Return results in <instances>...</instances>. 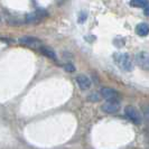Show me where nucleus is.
<instances>
[{
	"instance_id": "12",
	"label": "nucleus",
	"mask_w": 149,
	"mask_h": 149,
	"mask_svg": "<svg viewBox=\"0 0 149 149\" xmlns=\"http://www.w3.org/2000/svg\"><path fill=\"white\" fill-rule=\"evenodd\" d=\"M64 70L66 71V72H70V73H72V72H74L75 71V67L73 64H71V63H67L64 65Z\"/></svg>"
},
{
	"instance_id": "1",
	"label": "nucleus",
	"mask_w": 149,
	"mask_h": 149,
	"mask_svg": "<svg viewBox=\"0 0 149 149\" xmlns=\"http://www.w3.org/2000/svg\"><path fill=\"white\" fill-rule=\"evenodd\" d=\"M113 60L116 62L117 66L121 68L122 71L129 72L132 68V62H131V57L128 53H116L113 56Z\"/></svg>"
},
{
	"instance_id": "13",
	"label": "nucleus",
	"mask_w": 149,
	"mask_h": 149,
	"mask_svg": "<svg viewBox=\"0 0 149 149\" xmlns=\"http://www.w3.org/2000/svg\"><path fill=\"white\" fill-rule=\"evenodd\" d=\"M89 100L90 101H99L100 99H99V95L97 94H91V95H89Z\"/></svg>"
},
{
	"instance_id": "7",
	"label": "nucleus",
	"mask_w": 149,
	"mask_h": 149,
	"mask_svg": "<svg viewBox=\"0 0 149 149\" xmlns=\"http://www.w3.org/2000/svg\"><path fill=\"white\" fill-rule=\"evenodd\" d=\"M76 83L79 84L81 90H88L91 86V80L84 74H80L76 76Z\"/></svg>"
},
{
	"instance_id": "10",
	"label": "nucleus",
	"mask_w": 149,
	"mask_h": 149,
	"mask_svg": "<svg viewBox=\"0 0 149 149\" xmlns=\"http://www.w3.org/2000/svg\"><path fill=\"white\" fill-rule=\"evenodd\" d=\"M39 51H40V53H42L43 55L47 56L48 58H51V60H54V61L57 60L56 53L54 52L52 48H49V47H46V46H40V47H39Z\"/></svg>"
},
{
	"instance_id": "9",
	"label": "nucleus",
	"mask_w": 149,
	"mask_h": 149,
	"mask_svg": "<svg viewBox=\"0 0 149 149\" xmlns=\"http://www.w3.org/2000/svg\"><path fill=\"white\" fill-rule=\"evenodd\" d=\"M119 102H107L102 105V110L105 113H116L119 110Z\"/></svg>"
},
{
	"instance_id": "5",
	"label": "nucleus",
	"mask_w": 149,
	"mask_h": 149,
	"mask_svg": "<svg viewBox=\"0 0 149 149\" xmlns=\"http://www.w3.org/2000/svg\"><path fill=\"white\" fill-rule=\"evenodd\" d=\"M47 16V13L44 11V10H38V11H35L33 14H29L26 17V22H29V24H33V22H40L43 18H45Z\"/></svg>"
},
{
	"instance_id": "11",
	"label": "nucleus",
	"mask_w": 149,
	"mask_h": 149,
	"mask_svg": "<svg viewBox=\"0 0 149 149\" xmlns=\"http://www.w3.org/2000/svg\"><path fill=\"white\" fill-rule=\"evenodd\" d=\"M130 6H132L134 8H146L149 7V1L147 0H132L129 2Z\"/></svg>"
},
{
	"instance_id": "6",
	"label": "nucleus",
	"mask_w": 149,
	"mask_h": 149,
	"mask_svg": "<svg viewBox=\"0 0 149 149\" xmlns=\"http://www.w3.org/2000/svg\"><path fill=\"white\" fill-rule=\"evenodd\" d=\"M18 42L22 45H27V46H30V47H36V46H39L42 44V40L38 39L36 37H31V36H25V37H22L18 39Z\"/></svg>"
},
{
	"instance_id": "14",
	"label": "nucleus",
	"mask_w": 149,
	"mask_h": 149,
	"mask_svg": "<svg viewBox=\"0 0 149 149\" xmlns=\"http://www.w3.org/2000/svg\"><path fill=\"white\" fill-rule=\"evenodd\" d=\"M143 14L149 17V7H147L146 9H145V10H143Z\"/></svg>"
},
{
	"instance_id": "3",
	"label": "nucleus",
	"mask_w": 149,
	"mask_h": 149,
	"mask_svg": "<svg viewBox=\"0 0 149 149\" xmlns=\"http://www.w3.org/2000/svg\"><path fill=\"white\" fill-rule=\"evenodd\" d=\"M134 62L138 66L149 72V52L142 51L134 55Z\"/></svg>"
},
{
	"instance_id": "2",
	"label": "nucleus",
	"mask_w": 149,
	"mask_h": 149,
	"mask_svg": "<svg viewBox=\"0 0 149 149\" xmlns=\"http://www.w3.org/2000/svg\"><path fill=\"white\" fill-rule=\"evenodd\" d=\"M125 116L134 125H140V122H141V116H140V113L132 105H127L125 108Z\"/></svg>"
},
{
	"instance_id": "4",
	"label": "nucleus",
	"mask_w": 149,
	"mask_h": 149,
	"mask_svg": "<svg viewBox=\"0 0 149 149\" xmlns=\"http://www.w3.org/2000/svg\"><path fill=\"white\" fill-rule=\"evenodd\" d=\"M101 95L108 102H119L120 94L118 91L112 88H102L101 89Z\"/></svg>"
},
{
	"instance_id": "8",
	"label": "nucleus",
	"mask_w": 149,
	"mask_h": 149,
	"mask_svg": "<svg viewBox=\"0 0 149 149\" xmlns=\"http://www.w3.org/2000/svg\"><path fill=\"white\" fill-rule=\"evenodd\" d=\"M136 34L140 37H146L149 35V24L147 22H140L136 27Z\"/></svg>"
}]
</instances>
